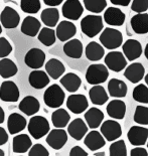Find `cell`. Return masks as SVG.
Wrapping results in <instances>:
<instances>
[{"mask_svg":"<svg viewBox=\"0 0 148 156\" xmlns=\"http://www.w3.org/2000/svg\"><path fill=\"white\" fill-rule=\"evenodd\" d=\"M103 27V18L100 15H87L81 20L82 31L90 38L98 35L102 31Z\"/></svg>","mask_w":148,"mask_h":156,"instance_id":"obj_1","label":"cell"},{"mask_svg":"<svg viewBox=\"0 0 148 156\" xmlns=\"http://www.w3.org/2000/svg\"><path fill=\"white\" fill-rule=\"evenodd\" d=\"M109 78V69L106 65L93 64L89 66L86 72V80L90 85L103 84Z\"/></svg>","mask_w":148,"mask_h":156,"instance_id":"obj_2","label":"cell"},{"mask_svg":"<svg viewBox=\"0 0 148 156\" xmlns=\"http://www.w3.org/2000/svg\"><path fill=\"white\" fill-rule=\"evenodd\" d=\"M100 42L101 44L106 48L107 49H116L122 45L123 42V35L118 29L107 27L105 28L100 35Z\"/></svg>","mask_w":148,"mask_h":156,"instance_id":"obj_3","label":"cell"},{"mask_svg":"<svg viewBox=\"0 0 148 156\" xmlns=\"http://www.w3.org/2000/svg\"><path fill=\"white\" fill-rule=\"evenodd\" d=\"M65 94L62 89L57 84H54L47 89L44 94V101L49 108H60L64 104Z\"/></svg>","mask_w":148,"mask_h":156,"instance_id":"obj_4","label":"cell"},{"mask_svg":"<svg viewBox=\"0 0 148 156\" xmlns=\"http://www.w3.org/2000/svg\"><path fill=\"white\" fill-rule=\"evenodd\" d=\"M27 129L30 136L34 139H41L44 136L48 134L51 127L47 118L42 116H33L29 120Z\"/></svg>","mask_w":148,"mask_h":156,"instance_id":"obj_5","label":"cell"},{"mask_svg":"<svg viewBox=\"0 0 148 156\" xmlns=\"http://www.w3.org/2000/svg\"><path fill=\"white\" fill-rule=\"evenodd\" d=\"M105 65L112 72L119 73L127 67V58L120 51H110L105 56Z\"/></svg>","mask_w":148,"mask_h":156,"instance_id":"obj_6","label":"cell"},{"mask_svg":"<svg viewBox=\"0 0 148 156\" xmlns=\"http://www.w3.org/2000/svg\"><path fill=\"white\" fill-rule=\"evenodd\" d=\"M100 131L107 141H115L122 135V128L119 122L115 120H106L101 124Z\"/></svg>","mask_w":148,"mask_h":156,"instance_id":"obj_7","label":"cell"},{"mask_svg":"<svg viewBox=\"0 0 148 156\" xmlns=\"http://www.w3.org/2000/svg\"><path fill=\"white\" fill-rule=\"evenodd\" d=\"M62 15L70 20H78L83 15L84 7L80 0H67L62 7Z\"/></svg>","mask_w":148,"mask_h":156,"instance_id":"obj_8","label":"cell"},{"mask_svg":"<svg viewBox=\"0 0 148 156\" xmlns=\"http://www.w3.org/2000/svg\"><path fill=\"white\" fill-rule=\"evenodd\" d=\"M19 90L12 81H5L0 86V100L3 102L15 103L19 99Z\"/></svg>","mask_w":148,"mask_h":156,"instance_id":"obj_9","label":"cell"},{"mask_svg":"<svg viewBox=\"0 0 148 156\" xmlns=\"http://www.w3.org/2000/svg\"><path fill=\"white\" fill-rule=\"evenodd\" d=\"M68 142V133L62 128L49 131L47 136V143L55 150H60Z\"/></svg>","mask_w":148,"mask_h":156,"instance_id":"obj_10","label":"cell"},{"mask_svg":"<svg viewBox=\"0 0 148 156\" xmlns=\"http://www.w3.org/2000/svg\"><path fill=\"white\" fill-rule=\"evenodd\" d=\"M45 62V54L44 51L41 48H30L26 52L24 62L28 68L37 69H41L44 66Z\"/></svg>","mask_w":148,"mask_h":156,"instance_id":"obj_11","label":"cell"},{"mask_svg":"<svg viewBox=\"0 0 148 156\" xmlns=\"http://www.w3.org/2000/svg\"><path fill=\"white\" fill-rule=\"evenodd\" d=\"M20 22V16L14 8L6 6L0 14V23L6 29L16 28Z\"/></svg>","mask_w":148,"mask_h":156,"instance_id":"obj_12","label":"cell"},{"mask_svg":"<svg viewBox=\"0 0 148 156\" xmlns=\"http://www.w3.org/2000/svg\"><path fill=\"white\" fill-rule=\"evenodd\" d=\"M127 138L133 146H143L148 139V128L141 126H132L127 132Z\"/></svg>","mask_w":148,"mask_h":156,"instance_id":"obj_13","label":"cell"},{"mask_svg":"<svg viewBox=\"0 0 148 156\" xmlns=\"http://www.w3.org/2000/svg\"><path fill=\"white\" fill-rule=\"evenodd\" d=\"M67 107L74 114H82L87 110L89 103L86 96L82 94H74L69 96L67 99Z\"/></svg>","mask_w":148,"mask_h":156,"instance_id":"obj_14","label":"cell"},{"mask_svg":"<svg viewBox=\"0 0 148 156\" xmlns=\"http://www.w3.org/2000/svg\"><path fill=\"white\" fill-rule=\"evenodd\" d=\"M104 20L111 26H122L126 19L125 13L118 7H108L104 12Z\"/></svg>","mask_w":148,"mask_h":156,"instance_id":"obj_15","label":"cell"},{"mask_svg":"<svg viewBox=\"0 0 148 156\" xmlns=\"http://www.w3.org/2000/svg\"><path fill=\"white\" fill-rule=\"evenodd\" d=\"M89 126L81 118H77L72 121L68 126V133L75 140H82L88 132Z\"/></svg>","mask_w":148,"mask_h":156,"instance_id":"obj_16","label":"cell"},{"mask_svg":"<svg viewBox=\"0 0 148 156\" xmlns=\"http://www.w3.org/2000/svg\"><path fill=\"white\" fill-rule=\"evenodd\" d=\"M123 54L128 61L133 62L139 58L142 54V45L136 39H128L122 45Z\"/></svg>","mask_w":148,"mask_h":156,"instance_id":"obj_17","label":"cell"},{"mask_svg":"<svg viewBox=\"0 0 148 156\" xmlns=\"http://www.w3.org/2000/svg\"><path fill=\"white\" fill-rule=\"evenodd\" d=\"M145 76V69L140 62H133L125 69L124 77L132 84H138Z\"/></svg>","mask_w":148,"mask_h":156,"instance_id":"obj_18","label":"cell"},{"mask_svg":"<svg viewBox=\"0 0 148 156\" xmlns=\"http://www.w3.org/2000/svg\"><path fill=\"white\" fill-rule=\"evenodd\" d=\"M84 144L90 149L91 151H97L99 149L103 148L106 144V139L101 132L93 130L89 132L87 136H85Z\"/></svg>","mask_w":148,"mask_h":156,"instance_id":"obj_19","label":"cell"},{"mask_svg":"<svg viewBox=\"0 0 148 156\" xmlns=\"http://www.w3.org/2000/svg\"><path fill=\"white\" fill-rule=\"evenodd\" d=\"M55 32H57V37L61 41H68L77 34V27L73 22L64 20L58 24Z\"/></svg>","mask_w":148,"mask_h":156,"instance_id":"obj_20","label":"cell"},{"mask_svg":"<svg viewBox=\"0 0 148 156\" xmlns=\"http://www.w3.org/2000/svg\"><path fill=\"white\" fill-rule=\"evenodd\" d=\"M41 27V23L37 18L33 17V16H26L21 23L20 30L23 34L30 36V37H34L39 34Z\"/></svg>","mask_w":148,"mask_h":156,"instance_id":"obj_21","label":"cell"},{"mask_svg":"<svg viewBox=\"0 0 148 156\" xmlns=\"http://www.w3.org/2000/svg\"><path fill=\"white\" fill-rule=\"evenodd\" d=\"M26 119L18 113H12L7 119V129L9 134H17L26 127Z\"/></svg>","mask_w":148,"mask_h":156,"instance_id":"obj_22","label":"cell"},{"mask_svg":"<svg viewBox=\"0 0 148 156\" xmlns=\"http://www.w3.org/2000/svg\"><path fill=\"white\" fill-rule=\"evenodd\" d=\"M126 109V104L117 98L115 100L109 102V104L107 105L106 111L107 114L111 118L116 119V120H121V119H124L125 117Z\"/></svg>","mask_w":148,"mask_h":156,"instance_id":"obj_23","label":"cell"},{"mask_svg":"<svg viewBox=\"0 0 148 156\" xmlns=\"http://www.w3.org/2000/svg\"><path fill=\"white\" fill-rule=\"evenodd\" d=\"M28 82L32 88L41 90L47 87L49 84V82H51V80H49V76L48 73L34 69L33 72H31L29 74Z\"/></svg>","mask_w":148,"mask_h":156,"instance_id":"obj_24","label":"cell"},{"mask_svg":"<svg viewBox=\"0 0 148 156\" xmlns=\"http://www.w3.org/2000/svg\"><path fill=\"white\" fill-rule=\"evenodd\" d=\"M18 108L22 113H24L27 116H32L39 111L41 109V104L39 101L33 96H26L22 101L19 103Z\"/></svg>","mask_w":148,"mask_h":156,"instance_id":"obj_25","label":"cell"},{"mask_svg":"<svg viewBox=\"0 0 148 156\" xmlns=\"http://www.w3.org/2000/svg\"><path fill=\"white\" fill-rule=\"evenodd\" d=\"M131 27L137 34H145L148 32V14L145 12L137 13L130 20Z\"/></svg>","mask_w":148,"mask_h":156,"instance_id":"obj_26","label":"cell"},{"mask_svg":"<svg viewBox=\"0 0 148 156\" xmlns=\"http://www.w3.org/2000/svg\"><path fill=\"white\" fill-rule=\"evenodd\" d=\"M31 146H32V142L28 135L19 134L17 136H14V138H13L12 149L14 153L23 154L25 152H28L29 149L31 148Z\"/></svg>","mask_w":148,"mask_h":156,"instance_id":"obj_27","label":"cell"},{"mask_svg":"<svg viewBox=\"0 0 148 156\" xmlns=\"http://www.w3.org/2000/svg\"><path fill=\"white\" fill-rule=\"evenodd\" d=\"M128 92L127 85L119 79H112L108 83V93L113 98H124Z\"/></svg>","mask_w":148,"mask_h":156,"instance_id":"obj_28","label":"cell"},{"mask_svg":"<svg viewBox=\"0 0 148 156\" xmlns=\"http://www.w3.org/2000/svg\"><path fill=\"white\" fill-rule=\"evenodd\" d=\"M84 117H85V120H86L87 125L89 126V128L96 129L99 126H101V124L103 123L105 116H104V113L102 112L100 109L93 107V108H90L85 113Z\"/></svg>","mask_w":148,"mask_h":156,"instance_id":"obj_29","label":"cell"},{"mask_svg":"<svg viewBox=\"0 0 148 156\" xmlns=\"http://www.w3.org/2000/svg\"><path fill=\"white\" fill-rule=\"evenodd\" d=\"M89 97L92 102V104L96 106H102L108 101L109 96H108L106 90L104 87L100 85H94L89 91Z\"/></svg>","mask_w":148,"mask_h":156,"instance_id":"obj_30","label":"cell"},{"mask_svg":"<svg viewBox=\"0 0 148 156\" xmlns=\"http://www.w3.org/2000/svg\"><path fill=\"white\" fill-rule=\"evenodd\" d=\"M62 86L64 87L68 92L75 93L77 92L79 88L82 85V80L78 75L74 73H68L65 76H62L60 80Z\"/></svg>","mask_w":148,"mask_h":156,"instance_id":"obj_31","label":"cell"},{"mask_svg":"<svg viewBox=\"0 0 148 156\" xmlns=\"http://www.w3.org/2000/svg\"><path fill=\"white\" fill-rule=\"evenodd\" d=\"M64 52L71 58H81L83 55V44L79 39H70L64 45Z\"/></svg>","mask_w":148,"mask_h":156,"instance_id":"obj_32","label":"cell"},{"mask_svg":"<svg viewBox=\"0 0 148 156\" xmlns=\"http://www.w3.org/2000/svg\"><path fill=\"white\" fill-rule=\"evenodd\" d=\"M85 55L86 58L91 62H98L104 58L105 49L104 46L98 44L96 41L89 42L85 49Z\"/></svg>","mask_w":148,"mask_h":156,"instance_id":"obj_33","label":"cell"},{"mask_svg":"<svg viewBox=\"0 0 148 156\" xmlns=\"http://www.w3.org/2000/svg\"><path fill=\"white\" fill-rule=\"evenodd\" d=\"M45 72L48 73L51 79L58 80L64 75V73L65 72V68L60 59L51 58L45 64Z\"/></svg>","mask_w":148,"mask_h":156,"instance_id":"obj_34","label":"cell"},{"mask_svg":"<svg viewBox=\"0 0 148 156\" xmlns=\"http://www.w3.org/2000/svg\"><path fill=\"white\" fill-rule=\"evenodd\" d=\"M41 19L42 23L48 27H55L58 24V19H60V12L58 9L55 7H48L42 10L41 14Z\"/></svg>","mask_w":148,"mask_h":156,"instance_id":"obj_35","label":"cell"},{"mask_svg":"<svg viewBox=\"0 0 148 156\" xmlns=\"http://www.w3.org/2000/svg\"><path fill=\"white\" fill-rule=\"evenodd\" d=\"M18 72L17 66L10 58H3L0 61V76L3 79H9L15 76Z\"/></svg>","mask_w":148,"mask_h":156,"instance_id":"obj_36","label":"cell"},{"mask_svg":"<svg viewBox=\"0 0 148 156\" xmlns=\"http://www.w3.org/2000/svg\"><path fill=\"white\" fill-rule=\"evenodd\" d=\"M71 120V116L67 110L58 108L51 114V123L55 128H65Z\"/></svg>","mask_w":148,"mask_h":156,"instance_id":"obj_37","label":"cell"},{"mask_svg":"<svg viewBox=\"0 0 148 156\" xmlns=\"http://www.w3.org/2000/svg\"><path fill=\"white\" fill-rule=\"evenodd\" d=\"M37 38L44 45L51 46L55 42V39H57V32L54 29H51V27L47 26V27L41 28V30L38 34Z\"/></svg>","mask_w":148,"mask_h":156,"instance_id":"obj_38","label":"cell"},{"mask_svg":"<svg viewBox=\"0 0 148 156\" xmlns=\"http://www.w3.org/2000/svg\"><path fill=\"white\" fill-rule=\"evenodd\" d=\"M132 97L138 103L148 104V86L144 84L137 85L133 90Z\"/></svg>","mask_w":148,"mask_h":156,"instance_id":"obj_39","label":"cell"},{"mask_svg":"<svg viewBox=\"0 0 148 156\" xmlns=\"http://www.w3.org/2000/svg\"><path fill=\"white\" fill-rule=\"evenodd\" d=\"M84 7L92 13H101L107 7L106 0H84Z\"/></svg>","mask_w":148,"mask_h":156,"instance_id":"obj_40","label":"cell"},{"mask_svg":"<svg viewBox=\"0 0 148 156\" xmlns=\"http://www.w3.org/2000/svg\"><path fill=\"white\" fill-rule=\"evenodd\" d=\"M41 5L39 0H21L20 8L22 11L28 14H35L39 11Z\"/></svg>","mask_w":148,"mask_h":156,"instance_id":"obj_41","label":"cell"},{"mask_svg":"<svg viewBox=\"0 0 148 156\" xmlns=\"http://www.w3.org/2000/svg\"><path fill=\"white\" fill-rule=\"evenodd\" d=\"M133 119L139 125H148V107L138 105L135 108Z\"/></svg>","mask_w":148,"mask_h":156,"instance_id":"obj_42","label":"cell"},{"mask_svg":"<svg viewBox=\"0 0 148 156\" xmlns=\"http://www.w3.org/2000/svg\"><path fill=\"white\" fill-rule=\"evenodd\" d=\"M110 156H126L127 147L124 140H117L113 142L109 147Z\"/></svg>","mask_w":148,"mask_h":156,"instance_id":"obj_43","label":"cell"},{"mask_svg":"<svg viewBox=\"0 0 148 156\" xmlns=\"http://www.w3.org/2000/svg\"><path fill=\"white\" fill-rule=\"evenodd\" d=\"M12 51V45L8 39L5 37H0V58H7Z\"/></svg>","mask_w":148,"mask_h":156,"instance_id":"obj_44","label":"cell"},{"mask_svg":"<svg viewBox=\"0 0 148 156\" xmlns=\"http://www.w3.org/2000/svg\"><path fill=\"white\" fill-rule=\"evenodd\" d=\"M49 152L44 145L34 144L28 151V156H48Z\"/></svg>","mask_w":148,"mask_h":156,"instance_id":"obj_45","label":"cell"},{"mask_svg":"<svg viewBox=\"0 0 148 156\" xmlns=\"http://www.w3.org/2000/svg\"><path fill=\"white\" fill-rule=\"evenodd\" d=\"M148 0H133L131 4V10L136 13H142L147 11Z\"/></svg>","mask_w":148,"mask_h":156,"instance_id":"obj_46","label":"cell"},{"mask_svg":"<svg viewBox=\"0 0 148 156\" xmlns=\"http://www.w3.org/2000/svg\"><path fill=\"white\" fill-rule=\"evenodd\" d=\"M130 156H148V152L145 148L137 146L130 151Z\"/></svg>","mask_w":148,"mask_h":156,"instance_id":"obj_47","label":"cell"},{"mask_svg":"<svg viewBox=\"0 0 148 156\" xmlns=\"http://www.w3.org/2000/svg\"><path fill=\"white\" fill-rule=\"evenodd\" d=\"M70 156H88V153L80 146H75L71 149Z\"/></svg>","mask_w":148,"mask_h":156,"instance_id":"obj_48","label":"cell"},{"mask_svg":"<svg viewBox=\"0 0 148 156\" xmlns=\"http://www.w3.org/2000/svg\"><path fill=\"white\" fill-rule=\"evenodd\" d=\"M8 139H9V136L7 134V132H6V130L4 128L0 127V146L7 143Z\"/></svg>","mask_w":148,"mask_h":156,"instance_id":"obj_49","label":"cell"},{"mask_svg":"<svg viewBox=\"0 0 148 156\" xmlns=\"http://www.w3.org/2000/svg\"><path fill=\"white\" fill-rule=\"evenodd\" d=\"M110 2L114 5L124 6V7H126V6H128L130 4L131 0H110Z\"/></svg>","mask_w":148,"mask_h":156,"instance_id":"obj_50","label":"cell"},{"mask_svg":"<svg viewBox=\"0 0 148 156\" xmlns=\"http://www.w3.org/2000/svg\"><path fill=\"white\" fill-rule=\"evenodd\" d=\"M64 0H44V4L48 6H51V7H55V6L61 5Z\"/></svg>","mask_w":148,"mask_h":156,"instance_id":"obj_51","label":"cell"},{"mask_svg":"<svg viewBox=\"0 0 148 156\" xmlns=\"http://www.w3.org/2000/svg\"><path fill=\"white\" fill-rule=\"evenodd\" d=\"M5 119V114H4V110L2 109V107H0V124H2L4 122Z\"/></svg>","mask_w":148,"mask_h":156,"instance_id":"obj_52","label":"cell"},{"mask_svg":"<svg viewBox=\"0 0 148 156\" xmlns=\"http://www.w3.org/2000/svg\"><path fill=\"white\" fill-rule=\"evenodd\" d=\"M144 55H145V58H146V59L148 61V44L145 46V49H144Z\"/></svg>","mask_w":148,"mask_h":156,"instance_id":"obj_53","label":"cell"},{"mask_svg":"<svg viewBox=\"0 0 148 156\" xmlns=\"http://www.w3.org/2000/svg\"><path fill=\"white\" fill-rule=\"evenodd\" d=\"M144 80H145V83H146V85L148 86V73H147V75L144 77Z\"/></svg>","mask_w":148,"mask_h":156,"instance_id":"obj_54","label":"cell"},{"mask_svg":"<svg viewBox=\"0 0 148 156\" xmlns=\"http://www.w3.org/2000/svg\"><path fill=\"white\" fill-rule=\"evenodd\" d=\"M4 151L2 150V149H0V156H4Z\"/></svg>","mask_w":148,"mask_h":156,"instance_id":"obj_55","label":"cell"},{"mask_svg":"<svg viewBox=\"0 0 148 156\" xmlns=\"http://www.w3.org/2000/svg\"><path fill=\"white\" fill-rule=\"evenodd\" d=\"M2 34V24H0V34Z\"/></svg>","mask_w":148,"mask_h":156,"instance_id":"obj_56","label":"cell"},{"mask_svg":"<svg viewBox=\"0 0 148 156\" xmlns=\"http://www.w3.org/2000/svg\"><path fill=\"white\" fill-rule=\"evenodd\" d=\"M95 155H96V156H98V155H105V153H96Z\"/></svg>","mask_w":148,"mask_h":156,"instance_id":"obj_57","label":"cell"},{"mask_svg":"<svg viewBox=\"0 0 148 156\" xmlns=\"http://www.w3.org/2000/svg\"><path fill=\"white\" fill-rule=\"evenodd\" d=\"M147 148H148V141H147Z\"/></svg>","mask_w":148,"mask_h":156,"instance_id":"obj_58","label":"cell"}]
</instances>
